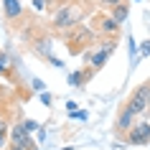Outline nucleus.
I'll return each mask as SVG.
<instances>
[{
	"instance_id": "39448f33",
	"label": "nucleus",
	"mask_w": 150,
	"mask_h": 150,
	"mask_svg": "<svg viewBox=\"0 0 150 150\" xmlns=\"http://www.w3.org/2000/svg\"><path fill=\"white\" fill-rule=\"evenodd\" d=\"M10 137H13V145H18V148H23V150H33V140L28 137L25 127H13Z\"/></svg>"
},
{
	"instance_id": "20e7f679",
	"label": "nucleus",
	"mask_w": 150,
	"mask_h": 150,
	"mask_svg": "<svg viewBox=\"0 0 150 150\" xmlns=\"http://www.w3.org/2000/svg\"><path fill=\"white\" fill-rule=\"evenodd\" d=\"M127 142H132V145L150 142V125L148 122H132V127L127 130Z\"/></svg>"
},
{
	"instance_id": "a211bd4d",
	"label": "nucleus",
	"mask_w": 150,
	"mask_h": 150,
	"mask_svg": "<svg viewBox=\"0 0 150 150\" xmlns=\"http://www.w3.org/2000/svg\"><path fill=\"white\" fill-rule=\"evenodd\" d=\"M13 150H23V148H18V145H13Z\"/></svg>"
},
{
	"instance_id": "f03ea898",
	"label": "nucleus",
	"mask_w": 150,
	"mask_h": 150,
	"mask_svg": "<svg viewBox=\"0 0 150 150\" xmlns=\"http://www.w3.org/2000/svg\"><path fill=\"white\" fill-rule=\"evenodd\" d=\"M148 102H150V84H142V87L137 89V92H135L132 97H130V102H127L125 107H127L130 112H132L135 117H137L140 112H145V110H148Z\"/></svg>"
},
{
	"instance_id": "9b49d317",
	"label": "nucleus",
	"mask_w": 150,
	"mask_h": 150,
	"mask_svg": "<svg viewBox=\"0 0 150 150\" xmlns=\"http://www.w3.org/2000/svg\"><path fill=\"white\" fill-rule=\"evenodd\" d=\"M84 79H89V74H81V71L79 74H71V84H74V87H79Z\"/></svg>"
},
{
	"instance_id": "7ed1b4c3",
	"label": "nucleus",
	"mask_w": 150,
	"mask_h": 150,
	"mask_svg": "<svg viewBox=\"0 0 150 150\" xmlns=\"http://www.w3.org/2000/svg\"><path fill=\"white\" fill-rule=\"evenodd\" d=\"M92 43V31L84 25H76V31L69 36V54H81L84 46Z\"/></svg>"
},
{
	"instance_id": "2eb2a0df",
	"label": "nucleus",
	"mask_w": 150,
	"mask_h": 150,
	"mask_svg": "<svg viewBox=\"0 0 150 150\" xmlns=\"http://www.w3.org/2000/svg\"><path fill=\"white\" fill-rule=\"evenodd\" d=\"M150 54V41H145V43H142V56H148Z\"/></svg>"
},
{
	"instance_id": "6e6552de",
	"label": "nucleus",
	"mask_w": 150,
	"mask_h": 150,
	"mask_svg": "<svg viewBox=\"0 0 150 150\" xmlns=\"http://www.w3.org/2000/svg\"><path fill=\"white\" fill-rule=\"evenodd\" d=\"M3 3H5V16L8 18H18L21 16V3H18V0H3Z\"/></svg>"
},
{
	"instance_id": "f3484780",
	"label": "nucleus",
	"mask_w": 150,
	"mask_h": 150,
	"mask_svg": "<svg viewBox=\"0 0 150 150\" xmlns=\"http://www.w3.org/2000/svg\"><path fill=\"white\" fill-rule=\"evenodd\" d=\"M33 5H36L38 10H43V0H33Z\"/></svg>"
},
{
	"instance_id": "dca6fc26",
	"label": "nucleus",
	"mask_w": 150,
	"mask_h": 150,
	"mask_svg": "<svg viewBox=\"0 0 150 150\" xmlns=\"http://www.w3.org/2000/svg\"><path fill=\"white\" fill-rule=\"evenodd\" d=\"M102 5H117V3H122V0H99Z\"/></svg>"
},
{
	"instance_id": "423d86ee",
	"label": "nucleus",
	"mask_w": 150,
	"mask_h": 150,
	"mask_svg": "<svg viewBox=\"0 0 150 150\" xmlns=\"http://www.w3.org/2000/svg\"><path fill=\"white\" fill-rule=\"evenodd\" d=\"M132 122H135V115L130 110H122L120 112V117H117V122H115V130H117V132H127V130H130V127H132Z\"/></svg>"
},
{
	"instance_id": "0eeeda50",
	"label": "nucleus",
	"mask_w": 150,
	"mask_h": 150,
	"mask_svg": "<svg viewBox=\"0 0 150 150\" xmlns=\"http://www.w3.org/2000/svg\"><path fill=\"white\" fill-rule=\"evenodd\" d=\"M112 48H115V43H104V46H102V51L92 56V66H94V69H99V66H102V64L107 61V56L112 54Z\"/></svg>"
},
{
	"instance_id": "6ab92c4d",
	"label": "nucleus",
	"mask_w": 150,
	"mask_h": 150,
	"mask_svg": "<svg viewBox=\"0 0 150 150\" xmlns=\"http://www.w3.org/2000/svg\"><path fill=\"white\" fill-rule=\"evenodd\" d=\"M64 150H71V148H64Z\"/></svg>"
},
{
	"instance_id": "f8f14e48",
	"label": "nucleus",
	"mask_w": 150,
	"mask_h": 150,
	"mask_svg": "<svg viewBox=\"0 0 150 150\" xmlns=\"http://www.w3.org/2000/svg\"><path fill=\"white\" fill-rule=\"evenodd\" d=\"M5 132H8V122H5V120H0V148L5 145Z\"/></svg>"
},
{
	"instance_id": "1a4fd4ad",
	"label": "nucleus",
	"mask_w": 150,
	"mask_h": 150,
	"mask_svg": "<svg viewBox=\"0 0 150 150\" xmlns=\"http://www.w3.org/2000/svg\"><path fill=\"white\" fill-rule=\"evenodd\" d=\"M99 31H102V33H110V36H112V33L120 31V23L115 21V18H104L102 23H99Z\"/></svg>"
},
{
	"instance_id": "aec40b11",
	"label": "nucleus",
	"mask_w": 150,
	"mask_h": 150,
	"mask_svg": "<svg viewBox=\"0 0 150 150\" xmlns=\"http://www.w3.org/2000/svg\"><path fill=\"white\" fill-rule=\"evenodd\" d=\"M148 107H150V102H148Z\"/></svg>"
},
{
	"instance_id": "4468645a",
	"label": "nucleus",
	"mask_w": 150,
	"mask_h": 150,
	"mask_svg": "<svg viewBox=\"0 0 150 150\" xmlns=\"http://www.w3.org/2000/svg\"><path fill=\"white\" fill-rule=\"evenodd\" d=\"M5 69H8V56L0 51V71H5Z\"/></svg>"
},
{
	"instance_id": "f257e3e1",
	"label": "nucleus",
	"mask_w": 150,
	"mask_h": 150,
	"mask_svg": "<svg viewBox=\"0 0 150 150\" xmlns=\"http://www.w3.org/2000/svg\"><path fill=\"white\" fill-rule=\"evenodd\" d=\"M79 16H81V10L76 8V5H61V8L56 10V16H54V25L59 31H66L71 25H76Z\"/></svg>"
},
{
	"instance_id": "9d476101",
	"label": "nucleus",
	"mask_w": 150,
	"mask_h": 150,
	"mask_svg": "<svg viewBox=\"0 0 150 150\" xmlns=\"http://www.w3.org/2000/svg\"><path fill=\"white\" fill-rule=\"evenodd\" d=\"M127 13H130L127 3H117V5H115V10H112V18H115L117 23H122V21L127 18Z\"/></svg>"
},
{
	"instance_id": "ddd939ff",
	"label": "nucleus",
	"mask_w": 150,
	"mask_h": 150,
	"mask_svg": "<svg viewBox=\"0 0 150 150\" xmlns=\"http://www.w3.org/2000/svg\"><path fill=\"white\" fill-rule=\"evenodd\" d=\"M23 127H25V132H33V130L38 127V122H33V120H25V122H23Z\"/></svg>"
}]
</instances>
